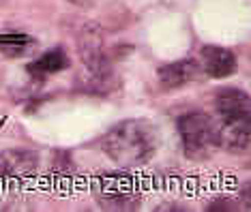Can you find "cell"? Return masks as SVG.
Masks as SVG:
<instances>
[{
  "label": "cell",
  "instance_id": "cell-7",
  "mask_svg": "<svg viewBox=\"0 0 251 212\" xmlns=\"http://www.w3.org/2000/svg\"><path fill=\"white\" fill-rule=\"evenodd\" d=\"M202 73V69L196 60L185 58V60H176L170 65H163L157 69V82L161 86V90H178L182 86L196 82Z\"/></svg>",
  "mask_w": 251,
  "mask_h": 212
},
{
  "label": "cell",
  "instance_id": "cell-9",
  "mask_svg": "<svg viewBox=\"0 0 251 212\" xmlns=\"http://www.w3.org/2000/svg\"><path fill=\"white\" fill-rule=\"evenodd\" d=\"M37 169V154L28 150H9L0 154V176H28Z\"/></svg>",
  "mask_w": 251,
  "mask_h": 212
},
{
  "label": "cell",
  "instance_id": "cell-10",
  "mask_svg": "<svg viewBox=\"0 0 251 212\" xmlns=\"http://www.w3.org/2000/svg\"><path fill=\"white\" fill-rule=\"evenodd\" d=\"M232 206H234L232 202H226V199H219V202L210 204V208H208V210H234Z\"/></svg>",
  "mask_w": 251,
  "mask_h": 212
},
{
  "label": "cell",
  "instance_id": "cell-3",
  "mask_svg": "<svg viewBox=\"0 0 251 212\" xmlns=\"http://www.w3.org/2000/svg\"><path fill=\"white\" fill-rule=\"evenodd\" d=\"M79 56H82L84 65L90 71V75L99 82H103L112 75V60L107 56L105 41H103V32L99 26L88 24L84 26L82 34H79Z\"/></svg>",
  "mask_w": 251,
  "mask_h": 212
},
{
  "label": "cell",
  "instance_id": "cell-2",
  "mask_svg": "<svg viewBox=\"0 0 251 212\" xmlns=\"http://www.w3.org/2000/svg\"><path fill=\"white\" fill-rule=\"evenodd\" d=\"M182 152L189 159H206L217 148V124L206 112L191 110L176 120Z\"/></svg>",
  "mask_w": 251,
  "mask_h": 212
},
{
  "label": "cell",
  "instance_id": "cell-6",
  "mask_svg": "<svg viewBox=\"0 0 251 212\" xmlns=\"http://www.w3.org/2000/svg\"><path fill=\"white\" fill-rule=\"evenodd\" d=\"M213 110L217 114V120H232L251 116V101L245 90L236 86H224L213 94Z\"/></svg>",
  "mask_w": 251,
  "mask_h": 212
},
{
  "label": "cell",
  "instance_id": "cell-5",
  "mask_svg": "<svg viewBox=\"0 0 251 212\" xmlns=\"http://www.w3.org/2000/svg\"><path fill=\"white\" fill-rule=\"evenodd\" d=\"M217 124V148L232 154H241L249 148L251 141V116L215 120Z\"/></svg>",
  "mask_w": 251,
  "mask_h": 212
},
{
  "label": "cell",
  "instance_id": "cell-11",
  "mask_svg": "<svg viewBox=\"0 0 251 212\" xmlns=\"http://www.w3.org/2000/svg\"><path fill=\"white\" fill-rule=\"evenodd\" d=\"M67 2H71L73 7H90V4H95L97 0H67Z\"/></svg>",
  "mask_w": 251,
  "mask_h": 212
},
{
  "label": "cell",
  "instance_id": "cell-4",
  "mask_svg": "<svg viewBox=\"0 0 251 212\" xmlns=\"http://www.w3.org/2000/svg\"><path fill=\"white\" fill-rule=\"evenodd\" d=\"M198 65L204 75L213 79H226L236 73L238 60L236 54L224 45H202L198 51Z\"/></svg>",
  "mask_w": 251,
  "mask_h": 212
},
{
  "label": "cell",
  "instance_id": "cell-8",
  "mask_svg": "<svg viewBox=\"0 0 251 212\" xmlns=\"http://www.w3.org/2000/svg\"><path fill=\"white\" fill-rule=\"evenodd\" d=\"M67 67H69V54L65 51V47H52V49L43 51V54L32 62H28L26 71L30 73V77L45 79L50 75H56V73L65 71Z\"/></svg>",
  "mask_w": 251,
  "mask_h": 212
},
{
  "label": "cell",
  "instance_id": "cell-1",
  "mask_svg": "<svg viewBox=\"0 0 251 212\" xmlns=\"http://www.w3.org/2000/svg\"><path fill=\"white\" fill-rule=\"evenodd\" d=\"M159 133L155 124L144 118H127L116 122L101 137V150L118 167H140L155 157Z\"/></svg>",
  "mask_w": 251,
  "mask_h": 212
}]
</instances>
